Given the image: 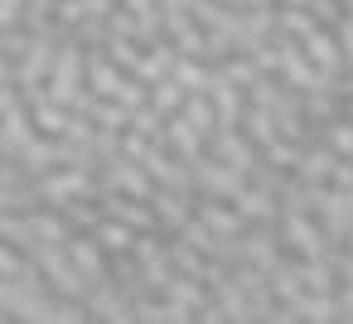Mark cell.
Returning <instances> with one entry per match:
<instances>
[{
    "instance_id": "obj_11",
    "label": "cell",
    "mask_w": 353,
    "mask_h": 324,
    "mask_svg": "<svg viewBox=\"0 0 353 324\" xmlns=\"http://www.w3.org/2000/svg\"><path fill=\"white\" fill-rule=\"evenodd\" d=\"M194 213L213 227V237H242L247 232V218L237 213V203L232 199H213V194H199V203H194Z\"/></svg>"
},
{
    "instance_id": "obj_6",
    "label": "cell",
    "mask_w": 353,
    "mask_h": 324,
    "mask_svg": "<svg viewBox=\"0 0 353 324\" xmlns=\"http://www.w3.org/2000/svg\"><path fill=\"white\" fill-rule=\"evenodd\" d=\"M208 155H218L223 165H232V170H242V174H252V165L261 160V150L247 141L242 126H213V136H208Z\"/></svg>"
},
{
    "instance_id": "obj_3",
    "label": "cell",
    "mask_w": 353,
    "mask_h": 324,
    "mask_svg": "<svg viewBox=\"0 0 353 324\" xmlns=\"http://www.w3.org/2000/svg\"><path fill=\"white\" fill-rule=\"evenodd\" d=\"M276 232H281L285 256H329V237H324V227H319L314 213L281 208V213H276Z\"/></svg>"
},
{
    "instance_id": "obj_22",
    "label": "cell",
    "mask_w": 353,
    "mask_h": 324,
    "mask_svg": "<svg viewBox=\"0 0 353 324\" xmlns=\"http://www.w3.org/2000/svg\"><path fill=\"white\" fill-rule=\"evenodd\" d=\"M319 141L339 155V160H353V117L343 112V117H334V121H324L319 126Z\"/></svg>"
},
{
    "instance_id": "obj_25",
    "label": "cell",
    "mask_w": 353,
    "mask_h": 324,
    "mask_svg": "<svg viewBox=\"0 0 353 324\" xmlns=\"http://www.w3.org/2000/svg\"><path fill=\"white\" fill-rule=\"evenodd\" d=\"M184 97H189V92H184L174 78H160V83H150V97H145V102H150L160 117H174V112L184 107Z\"/></svg>"
},
{
    "instance_id": "obj_30",
    "label": "cell",
    "mask_w": 353,
    "mask_h": 324,
    "mask_svg": "<svg viewBox=\"0 0 353 324\" xmlns=\"http://www.w3.org/2000/svg\"><path fill=\"white\" fill-rule=\"evenodd\" d=\"M305 10H310L319 25H329V30H334V25H339V15H343L339 0H305Z\"/></svg>"
},
{
    "instance_id": "obj_33",
    "label": "cell",
    "mask_w": 353,
    "mask_h": 324,
    "mask_svg": "<svg viewBox=\"0 0 353 324\" xmlns=\"http://www.w3.org/2000/svg\"><path fill=\"white\" fill-rule=\"evenodd\" d=\"M10 107H20V88L15 83H0V117H6Z\"/></svg>"
},
{
    "instance_id": "obj_29",
    "label": "cell",
    "mask_w": 353,
    "mask_h": 324,
    "mask_svg": "<svg viewBox=\"0 0 353 324\" xmlns=\"http://www.w3.org/2000/svg\"><path fill=\"white\" fill-rule=\"evenodd\" d=\"M295 155H300V145H295V141H285V136H276L271 145H261V160H266V165H276V170H295Z\"/></svg>"
},
{
    "instance_id": "obj_20",
    "label": "cell",
    "mask_w": 353,
    "mask_h": 324,
    "mask_svg": "<svg viewBox=\"0 0 353 324\" xmlns=\"http://www.w3.org/2000/svg\"><path fill=\"white\" fill-rule=\"evenodd\" d=\"M165 252H170V261H174V271H184V276H208V256L199 252V247H189L184 237H174L170 232V242H165Z\"/></svg>"
},
{
    "instance_id": "obj_17",
    "label": "cell",
    "mask_w": 353,
    "mask_h": 324,
    "mask_svg": "<svg viewBox=\"0 0 353 324\" xmlns=\"http://www.w3.org/2000/svg\"><path fill=\"white\" fill-rule=\"evenodd\" d=\"M232 203H237V213H242L247 223H276V213H281V199H276L266 184H252V179L237 189Z\"/></svg>"
},
{
    "instance_id": "obj_12",
    "label": "cell",
    "mask_w": 353,
    "mask_h": 324,
    "mask_svg": "<svg viewBox=\"0 0 353 324\" xmlns=\"http://www.w3.org/2000/svg\"><path fill=\"white\" fill-rule=\"evenodd\" d=\"M126 68L121 63H112L107 59V49H88V92H97V97H121V88H126Z\"/></svg>"
},
{
    "instance_id": "obj_34",
    "label": "cell",
    "mask_w": 353,
    "mask_h": 324,
    "mask_svg": "<svg viewBox=\"0 0 353 324\" xmlns=\"http://www.w3.org/2000/svg\"><path fill=\"white\" fill-rule=\"evenodd\" d=\"M339 247H343V252H353V227H348V237H343V242H339Z\"/></svg>"
},
{
    "instance_id": "obj_13",
    "label": "cell",
    "mask_w": 353,
    "mask_h": 324,
    "mask_svg": "<svg viewBox=\"0 0 353 324\" xmlns=\"http://www.w3.org/2000/svg\"><path fill=\"white\" fill-rule=\"evenodd\" d=\"M63 252H68V261L78 266V276H83L88 285L107 276V252L97 247V237H92V232H73V237L63 242Z\"/></svg>"
},
{
    "instance_id": "obj_21",
    "label": "cell",
    "mask_w": 353,
    "mask_h": 324,
    "mask_svg": "<svg viewBox=\"0 0 353 324\" xmlns=\"http://www.w3.org/2000/svg\"><path fill=\"white\" fill-rule=\"evenodd\" d=\"M179 117H184V121H189V126H194V131H199L203 141H208V136H213V126H218L208 92H189V97H184V107H179Z\"/></svg>"
},
{
    "instance_id": "obj_16",
    "label": "cell",
    "mask_w": 353,
    "mask_h": 324,
    "mask_svg": "<svg viewBox=\"0 0 353 324\" xmlns=\"http://www.w3.org/2000/svg\"><path fill=\"white\" fill-rule=\"evenodd\" d=\"M15 160H20V170H25L30 179H39V174H49L54 165H63V150H59V141H54V136H39V131H34Z\"/></svg>"
},
{
    "instance_id": "obj_8",
    "label": "cell",
    "mask_w": 353,
    "mask_h": 324,
    "mask_svg": "<svg viewBox=\"0 0 353 324\" xmlns=\"http://www.w3.org/2000/svg\"><path fill=\"white\" fill-rule=\"evenodd\" d=\"M314 218H319V227H324V237H329V247H339L343 237H348V227H353V189H324V203L314 208Z\"/></svg>"
},
{
    "instance_id": "obj_10",
    "label": "cell",
    "mask_w": 353,
    "mask_h": 324,
    "mask_svg": "<svg viewBox=\"0 0 353 324\" xmlns=\"http://www.w3.org/2000/svg\"><path fill=\"white\" fill-rule=\"evenodd\" d=\"M300 49H305V59H310L319 73L343 78V49H339V39H334V30H329V25H314V30L300 39Z\"/></svg>"
},
{
    "instance_id": "obj_35",
    "label": "cell",
    "mask_w": 353,
    "mask_h": 324,
    "mask_svg": "<svg viewBox=\"0 0 353 324\" xmlns=\"http://www.w3.org/2000/svg\"><path fill=\"white\" fill-rule=\"evenodd\" d=\"M343 112H348V117H353V97H348V107H343Z\"/></svg>"
},
{
    "instance_id": "obj_18",
    "label": "cell",
    "mask_w": 353,
    "mask_h": 324,
    "mask_svg": "<svg viewBox=\"0 0 353 324\" xmlns=\"http://www.w3.org/2000/svg\"><path fill=\"white\" fill-rule=\"evenodd\" d=\"M30 136H34V121H30V107L20 102V107H10L0 117V160H15Z\"/></svg>"
},
{
    "instance_id": "obj_26",
    "label": "cell",
    "mask_w": 353,
    "mask_h": 324,
    "mask_svg": "<svg viewBox=\"0 0 353 324\" xmlns=\"http://www.w3.org/2000/svg\"><path fill=\"white\" fill-rule=\"evenodd\" d=\"M63 218H68V227H73V232H92V227H97V218H102L97 194H92V199H73V203H63Z\"/></svg>"
},
{
    "instance_id": "obj_14",
    "label": "cell",
    "mask_w": 353,
    "mask_h": 324,
    "mask_svg": "<svg viewBox=\"0 0 353 324\" xmlns=\"http://www.w3.org/2000/svg\"><path fill=\"white\" fill-rule=\"evenodd\" d=\"M334 165H339V155L324 145V141H305L300 145V155H295V179H305V184H329V174H334Z\"/></svg>"
},
{
    "instance_id": "obj_31",
    "label": "cell",
    "mask_w": 353,
    "mask_h": 324,
    "mask_svg": "<svg viewBox=\"0 0 353 324\" xmlns=\"http://www.w3.org/2000/svg\"><path fill=\"white\" fill-rule=\"evenodd\" d=\"M25 25V0H0V30H20Z\"/></svg>"
},
{
    "instance_id": "obj_2",
    "label": "cell",
    "mask_w": 353,
    "mask_h": 324,
    "mask_svg": "<svg viewBox=\"0 0 353 324\" xmlns=\"http://www.w3.org/2000/svg\"><path fill=\"white\" fill-rule=\"evenodd\" d=\"M34 194H39V203L63 208V203H73V199H92V194H97V174L83 170V165H54L49 174L34 179Z\"/></svg>"
},
{
    "instance_id": "obj_7",
    "label": "cell",
    "mask_w": 353,
    "mask_h": 324,
    "mask_svg": "<svg viewBox=\"0 0 353 324\" xmlns=\"http://www.w3.org/2000/svg\"><path fill=\"white\" fill-rule=\"evenodd\" d=\"M194 184H199V194H213V199H237V189L247 184V174L242 170H232V165H223L218 155H199L194 160Z\"/></svg>"
},
{
    "instance_id": "obj_28",
    "label": "cell",
    "mask_w": 353,
    "mask_h": 324,
    "mask_svg": "<svg viewBox=\"0 0 353 324\" xmlns=\"http://www.w3.org/2000/svg\"><path fill=\"white\" fill-rule=\"evenodd\" d=\"M213 68H223L237 88H252V83L261 78V68H256V59H252V54H228V59H223V63H213Z\"/></svg>"
},
{
    "instance_id": "obj_4",
    "label": "cell",
    "mask_w": 353,
    "mask_h": 324,
    "mask_svg": "<svg viewBox=\"0 0 353 324\" xmlns=\"http://www.w3.org/2000/svg\"><path fill=\"white\" fill-rule=\"evenodd\" d=\"M25 256L39 266V276H44V285H49L54 295H73V300H83L88 281L78 276V266L68 261V252H63V247H54V242H39V247H30Z\"/></svg>"
},
{
    "instance_id": "obj_9",
    "label": "cell",
    "mask_w": 353,
    "mask_h": 324,
    "mask_svg": "<svg viewBox=\"0 0 353 324\" xmlns=\"http://www.w3.org/2000/svg\"><path fill=\"white\" fill-rule=\"evenodd\" d=\"M208 102H213L218 126H242V112H247V88H237L223 68H213V78H208Z\"/></svg>"
},
{
    "instance_id": "obj_5",
    "label": "cell",
    "mask_w": 353,
    "mask_h": 324,
    "mask_svg": "<svg viewBox=\"0 0 353 324\" xmlns=\"http://www.w3.org/2000/svg\"><path fill=\"white\" fill-rule=\"evenodd\" d=\"M83 305H88V319H112V324H131V319H136L131 295H126L112 276L92 281V285L83 290Z\"/></svg>"
},
{
    "instance_id": "obj_19",
    "label": "cell",
    "mask_w": 353,
    "mask_h": 324,
    "mask_svg": "<svg viewBox=\"0 0 353 324\" xmlns=\"http://www.w3.org/2000/svg\"><path fill=\"white\" fill-rule=\"evenodd\" d=\"M92 237H97V247L107 252V256H121V252H131V242H136V227L131 223H121V218H97V227H92Z\"/></svg>"
},
{
    "instance_id": "obj_23",
    "label": "cell",
    "mask_w": 353,
    "mask_h": 324,
    "mask_svg": "<svg viewBox=\"0 0 353 324\" xmlns=\"http://www.w3.org/2000/svg\"><path fill=\"white\" fill-rule=\"evenodd\" d=\"M170 78H174V83H179L184 92H208V78H213V68H208L203 59H184V54H179V59H174V73H170Z\"/></svg>"
},
{
    "instance_id": "obj_24",
    "label": "cell",
    "mask_w": 353,
    "mask_h": 324,
    "mask_svg": "<svg viewBox=\"0 0 353 324\" xmlns=\"http://www.w3.org/2000/svg\"><path fill=\"white\" fill-rule=\"evenodd\" d=\"M314 25H319V20H314L310 10H300V6H276V30H281L285 39H305Z\"/></svg>"
},
{
    "instance_id": "obj_1",
    "label": "cell",
    "mask_w": 353,
    "mask_h": 324,
    "mask_svg": "<svg viewBox=\"0 0 353 324\" xmlns=\"http://www.w3.org/2000/svg\"><path fill=\"white\" fill-rule=\"evenodd\" d=\"M88 88V49L78 39H59V54H54V68L44 78V92L63 107L78 102V92Z\"/></svg>"
},
{
    "instance_id": "obj_32",
    "label": "cell",
    "mask_w": 353,
    "mask_h": 324,
    "mask_svg": "<svg viewBox=\"0 0 353 324\" xmlns=\"http://www.w3.org/2000/svg\"><path fill=\"white\" fill-rule=\"evenodd\" d=\"M329 184H334V189H353V160H339L334 174H329Z\"/></svg>"
},
{
    "instance_id": "obj_27",
    "label": "cell",
    "mask_w": 353,
    "mask_h": 324,
    "mask_svg": "<svg viewBox=\"0 0 353 324\" xmlns=\"http://www.w3.org/2000/svg\"><path fill=\"white\" fill-rule=\"evenodd\" d=\"M102 49H107V59H112V63H121L126 73H136V63H141V44H136L131 34H107V39H102Z\"/></svg>"
},
{
    "instance_id": "obj_15",
    "label": "cell",
    "mask_w": 353,
    "mask_h": 324,
    "mask_svg": "<svg viewBox=\"0 0 353 324\" xmlns=\"http://www.w3.org/2000/svg\"><path fill=\"white\" fill-rule=\"evenodd\" d=\"M150 208H155V223H160L165 232H174V227L194 213V194H179V189H170V184H155V189H150Z\"/></svg>"
}]
</instances>
